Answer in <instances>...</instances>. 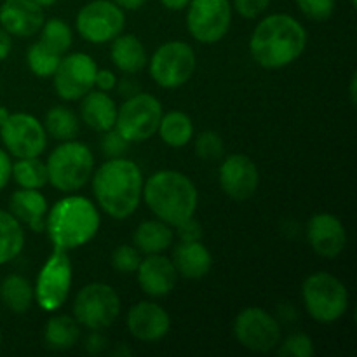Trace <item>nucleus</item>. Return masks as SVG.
<instances>
[{"label": "nucleus", "instance_id": "1", "mask_svg": "<svg viewBox=\"0 0 357 357\" xmlns=\"http://www.w3.org/2000/svg\"><path fill=\"white\" fill-rule=\"evenodd\" d=\"M305 47V26L284 13L265 16L255 26L250 38L251 58L265 70L286 68L303 54Z\"/></svg>", "mask_w": 357, "mask_h": 357}, {"label": "nucleus", "instance_id": "2", "mask_svg": "<svg viewBox=\"0 0 357 357\" xmlns=\"http://www.w3.org/2000/svg\"><path fill=\"white\" fill-rule=\"evenodd\" d=\"M91 178L94 199L110 218L128 220L135 215L145 183L138 164L124 157H114L101 164Z\"/></svg>", "mask_w": 357, "mask_h": 357}, {"label": "nucleus", "instance_id": "3", "mask_svg": "<svg viewBox=\"0 0 357 357\" xmlns=\"http://www.w3.org/2000/svg\"><path fill=\"white\" fill-rule=\"evenodd\" d=\"M101 218L98 208L84 195L66 194L47 211L45 232L56 250L73 251L96 237Z\"/></svg>", "mask_w": 357, "mask_h": 357}, {"label": "nucleus", "instance_id": "4", "mask_svg": "<svg viewBox=\"0 0 357 357\" xmlns=\"http://www.w3.org/2000/svg\"><path fill=\"white\" fill-rule=\"evenodd\" d=\"M142 199L157 220L176 227L195 215L199 192L187 174L174 169H162L153 173L143 183Z\"/></svg>", "mask_w": 357, "mask_h": 357}, {"label": "nucleus", "instance_id": "5", "mask_svg": "<svg viewBox=\"0 0 357 357\" xmlns=\"http://www.w3.org/2000/svg\"><path fill=\"white\" fill-rule=\"evenodd\" d=\"M47 181L63 194L80 190L91 180L94 171L93 150L82 142H63L45 160Z\"/></svg>", "mask_w": 357, "mask_h": 357}, {"label": "nucleus", "instance_id": "6", "mask_svg": "<svg viewBox=\"0 0 357 357\" xmlns=\"http://www.w3.org/2000/svg\"><path fill=\"white\" fill-rule=\"evenodd\" d=\"M302 300L307 314L321 324L337 323L349 309L347 288L330 272L310 274L302 284Z\"/></svg>", "mask_w": 357, "mask_h": 357}, {"label": "nucleus", "instance_id": "7", "mask_svg": "<svg viewBox=\"0 0 357 357\" xmlns=\"http://www.w3.org/2000/svg\"><path fill=\"white\" fill-rule=\"evenodd\" d=\"M121 296L107 282L82 286L73 300V317L80 326L91 331L110 328L121 316Z\"/></svg>", "mask_w": 357, "mask_h": 357}, {"label": "nucleus", "instance_id": "8", "mask_svg": "<svg viewBox=\"0 0 357 357\" xmlns=\"http://www.w3.org/2000/svg\"><path fill=\"white\" fill-rule=\"evenodd\" d=\"M197 66V58L190 44L171 40L159 45L149 63L153 82L162 89H178L192 79Z\"/></svg>", "mask_w": 357, "mask_h": 357}, {"label": "nucleus", "instance_id": "9", "mask_svg": "<svg viewBox=\"0 0 357 357\" xmlns=\"http://www.w3.org/2000/svg\"><path fill=\"white\" fill-rule=\"evenodd\" d=\"M162 105L149 93L132 94L119 107L115 131L129 143H142L157 135L162 119Z\"/></svg>", "mask_w": 357, "mask_h": 357}, {"label": "nucleus", "instance_id": "10", "mask_svg": "<svg viewBox=\"0 0 357 357\" xmlns=\"http://www.w3.org/2000/svg\"><path fill=\"white\" fill-rule=\"evenodd\" d=\"M73 282V267L68 251L56 250L42 265L33 286L35 302L44 312H56L65 305Z\"/></svg>", "mask_w": 357, "mask_h": 357}, {"label": "nucleus", "instance_id": "11", "mask_svg": "<svg viewBox=\"0 0 357 357\" xmlns=\"http://www.w3.org/2000/svg\"><path fill=\"white\" fill-rule=\"evenodd\" d=\"M234 337L248 351L267 354L281 342V324L268 310L246 307L234 319Z\"/></svg>", "mask_w": 357, "mask_h": 357}, {"label": "nucleus", "instance_id": "12", "mask_svg": "<svg viewBox=\"0 0 357 357\" xmlns=\"http://www.w3.org/2000/svg\"><path fill=\"white\" fill-rule=\"evenodd\" d=\"M47 132L35 115L26 112L10 114L0 126V139L9 155L16 159L40 157L47 149Z\"/></svg>", "mask_w": 357, "mask_h": 357}, {"label": "nucleus", "instance_id": "13", "mask_svg": "<svg viewBox=\"0 0 357 357\" xmlns=\"http://www.w3.org/2000/svg\"><path fill=\"white\" fill-rule=\"evenodd\" d=\"M126 14L112 0H93L79 10L75 28L89 44H107L124 31Z\"/></svg>", "mask_w": 357, "mask_h": 357}, {"label": "nucleus", "instance_id": "14", "mask_svg": "<svg viewBox=\"0 0 357 357\" xmlns=\"http://www.w3.org/2000/svg\"><path fill=\"white\" fill-rule=\"evenodd\" d=\"M188 33L201 44H216L232 24L230 0H190L187 6Z\"/></svg>", "mask_w": 357, "mask_h": 357}, {"label": "nucleus", "instance_id": "15", "mask_svg": "<svg viewBox=\"0 0 357 357\" xmlns=\"http://www.w3.org/2000/svg\"><path fill=\"white\" fill-rule=\"evenodd\" d=\"M98 65L86 52H66L52 73L54 91L63 101H79L94 89Z\"/></svg>", "mask_w": 357, "mask_h": 357}, {"label": "nucleus", "instance_id": "16", "mask_svg": "<svg viewBox=\"0 0 357 357\" xmlns=\"http://www.w3.org/2000/svg\"><path fill=\"white\" fill-rule=\"evenodd\" d=\"M218 181L227 197L234 201H246L257 194L260 173L253 159L244 153H232L225 157L220 166Z\"/></svg>", "mask_w": 357, "mask_h": 357}, {"label": "nucleus", "instance_id": "17", "mask_svg": "<svg viewBox=\"0 0 357 357\" xmlns=\"http://www.w3.org/2000/svg\"><path fill=\"white\" fill-rule=\"evenodd\" d=\"M129 335L143 344H155L167 337L171 330V317L162 305L143 300L132 305L126 319Z\"/></svg>", "mask_w": 357, "mask_h": 357}, {"label": "nucleus", "instance_id": "18", "mask_svg": "<svg viewBox=\"0 0 357 357\" xmlns=\"http://www.w3.org/2000/svg\"><path fill=\"white\" fill-rule=\"evenodd\" d=\"M307 241L314 253L333 260L340 257L347 246V230L338 216L317 213L307 223Z\"/></svg>", "mask_w": 357, "mask_h": 357}, {"label": "nucleus", "instance_id": "19", "mask_svg": "<svg viewBox=\"0 0 357 357\" xmlns=\"http://www.w3.org/2000/svg\"><path fill=\"white\" fill-rule=\"evenodd\" d=\"M136 274L139 288L150 298H164L173 293L180 278L171 258L164 257L162 253L145 255L136 268Z\"/></svg>", "mask_w": 357, "mask_h": 357}, {"label": "nucleus", "instance_id": "20", "mask_svg": "<svg viewBox=\"0 0 357 357\" xmlns=\"http://www.w3.org/2000/svg\"><path fill=\"white\" fill-rule=\"evenodd\" d=\"M44 21V9L33 0H3L0 6V28L10 37H33L40 31Z\"/></svg>", "mask_w": 357, "mask_h": 357}, {"label": "nucleus", "instance_id": "21", "mask_svg": "<svg viewBox=\"0 0 357 357\" xmlns=\"http://www.w3.org/2000/svg\"><path fill=\"white\" fill-rule=\"evenodd\" d=\"M47 211V199L40 190L20 188L10 195L9 213L31 232H44Z\"/></svg>", "mask_w": 357, "mask_h": 357}, {"label": "nucleus", "instance_id": "22", "mask_svg": "<svg viewBox=\"0 0 357 357\" xmlns=\"http://www.w3.org/2000/svg\"><path fill=\"white\" fill-rule=\"evenodd\" d=\"M171 261L178 275L190 281L206 278L213 267V257L202 241H192V243L180 241V244L174 248Z\"/></svg>", "mask_w": 357, "mask_h": 357}, {"label": "nucleus", "instance_id": "23", "mask_svg": "<svg viewBox=\"0 0 357 357\" xmlns=\"http://www.w3.org/2000/svg\"><path fill=\"white\" fill-rule=\"evenodd\" d=\"M117 103L100 89H91L80 103V121L93 131L107 132L115 128L117 121Z\"/></svg>", "mask_w": 357, "mask_h": 357}, {"label": "nucleus", "instance_id": "24", "mask_svg": "<svg viewBox=\"0 0 357 357\" xmlns=\"http://www.w3.org/2000/svg\"><path fill=\"white\" fill-rule=\"evenodd\" d=\"M112 63L124 73H138L149 63L146 49L138 37L131 33H121L112 40Z\"/></svg>", "mask_w": 357, "mask_h": 357}, {"label": "nucleus", "instance_id": "25", "mask_svg": "<svg viewBox=\"0 0 357 357\" xmlns=\"http://www.w3.org/2000/svg\"><path fill=\"white\" fill-rule=\"evenodd\" d=\"M135 248L143 255H157L169 250L174 243L173 227L160 220H145L135 230Z\"/></svg>", "mask_w": 357, "mask_h": 357}, {"label": "nucleus", "instance_id": "26", "mask_svg": "<svg viewBox=\"0 0 357 357\" xmlns=\"http://www.w3.org/2000/svg\"><path fill=\"white\" fill-rule=\"evenodd\" d=\"M80 338V324L75 317L58 314L49 317L44 328V342L52 351H70Z\"/></svg>", "mask_w": 357, "mask_h": 357}, {"label": "nucleus", "instance_id": "27", "mask_svg": "<svg viewBox=\"0 0 357 357\" xmlns=\"http://www.w3.org/2000/svg\"><path fill=\"white\" fill-rule=\"evenodd\" d=\"M157 135L171 149H181V146H187L194 138V124L185 112H167V114H162Z\"/></svg>", "mask_w": 357, "mask_h": 357}, {"label": "nucleus", "instance_id": "28", "mask_svg": "<svg viewBox=\"0 0 357 357\" xmlns=\"http://www.w3.org/2000/svg\"><path fill=\"white\" fill-rule=\"evenodd\" d=\"M0 298L6 309L14 314H24L35 302L33 286L26 278L20 274H10L0 284Z\"/></svg>", "mask_w": 357, "mask_h": 357}, {"label": "nucleus", "instance_id": "29", "mask_svg": "<svg viewBox=\"0 0 357 357\" xmlns=\"http://www.w3.org/2000/svg\"><path fill=\"white\" fill-rule=\"evenodd\" d=\"M24 248L23 225L6 209H0V265L10 264Z\"/></svg>", "mask_w": 357, "mask_h": 357}, {"label": "nucleus", "instance_id": "30", "mask_svg": "<svg viewBox=\"0 0 357 357\" xmlns=\"http://www.w3.org/2000/svg\"><path fill=\"white\" fill-rule=\"evenodd\" d=\"M44 128L47 136L58 139V142H70L79 136L80 119L72 108L65 105H56L49 108L44 119Z\"/></svg>", "mask_w": 357, "mask_h": 357}, {"label": "nucleus", "instance_id": "31", "mask_svg": "<svg viewBox=\"0 0 357 357\" xmlns=\"http://www.w3.org/2000/svg\"><path fill=\"white\" fill-rule=\"evenodd\" d=\"M10 178L17 183L20 188H33L40 190L47 181V167L38 157H26V159H17L13 162V173Z\"/></svg>", "mask_w": 357, "mask_h": 357}, {"label": "nucleus", "instance_id": "32", "mask_svg": "<svg viewBox=\"0 0 357 357\" xmlns=\"http://www.w3.org/2000/svg\"><path fill=\"white\" fill-rule=\"evenodd\" d=\"M38 33H40L38 40L44 45H47L51 51L58 52L59 56H65L73 44L72 28L68 26L66 21L59 20V17L45 20Z\"/></svg>", "mask_w": 357, "mask_h": 357}, {"label": "nucleus", "instance_id": "33", "mask_svg": "<svg viewBox=\"0 0 357 357\" xmlns=\"http://www.w3.org/2000/svg\"><path fill=\"white\" fill-rule=\"evenodd\" d=\"M63 56H59L58 52L51 51L47 45L42 44L40 40H37L35 44H31L26 51V65L30 68V72L33 75L40 77V79H47L52 77V73L58 68L59 61H61Z\"/></svg>", "mask_w": 357, "mask_h": 357}, {"label": "nucleus", "instance_id": "34", "mask_svg": "<svg viewBox=\"0 0 357 357\" xmlns=\"http://www.w3.org/2000/svg\"><path fill=\"white\" fill-rule=\"evenodd\" d=\"M223 152H225V145H223V139L218 132H199L197 138H195V153H197L199 159L208 160V162H215V160L222 159Z\"/></svg>", "mask_w": 357, "mask_h": 357}, {"label": "nucleus", "instance_id": "35", "mask_svg": "<svg viewBox=\"0 0 357 357\" xmlns=\"http://www.w3.org/2000/svg\"><path fill=\"white\" fill-rule=\"evenodd\" d=\"M278 352L282 357H312L316 349H314V342L309 335L296 331V333H291L288 338L279 342Z\"/></svg>", "mask_w": 357, "mask_h": 357}, {"label": "nucleus", "instance_id": "36", "mask_svg": "<svg viewBox=\"0 0 357 357\" xmlns=\"http://www.w3.org/2000/svg\"><path fill=\"white\" fill-rule=\"evenodd\" d=\"M139 261H142V255L131 244H121V246H117L110 258L112 267L119 274H135Z\"/></svg>", "mask_w": 357, "mask_h": 357}, {"label": "nucleus", "instance_id": "37", "mask_svg": "<svg viewBox=\"0 0 357 357\" xmlns=\"http://www.w3.org/2000/svg\"><path fill=\"white\" fill-rule=\"evenodd\" d=\"M300 13L310 21L323 23L328 21L335 13L337 0H295Z\"/></svg>", "mask_w": 357, "mask_h": 357}, {"label": "nucleus", "instance_id": "38", "mask_svg": "<svg viewBox=\"0 0 357 357\" xmlns=\"http://www.w3.org/2000/svg\"><path fill=\"white\" fill-rule=\"evenodd\" d=\"M272 0H232V7L241 17L257 20L271 7Z\"/></svg>", "mask_w": 357, "mask_h": 357}, {"label": "nucleus", "instance_id": "39", "mask_svg": "<svg viewBox=\"0 0 357 357\" xmlns=\"http://www.w3.org/2000/svg\"><path fill=\"white\" fill-rule=\"evenodd\" d=\"M128 146H129V142H126V139L115 131V129H110V131L103 132L101 150H103L105 155H108L110 159H114V157H122V153H126Z\"/></svg>", "mask_w": 357, "mask_h": 357}, {"label": "nucleus", "instance_id": "40", "mask_svg": "<svg viewBox=\"0 0 357 357\" xmlns=\"http://www.w3.org/2000/svg\"><path fill=\"white\" fill-rule=\"evenodd\" d=\"M174 229H176L178 239L183 241V243H192V241H202V237H204V229H202V225L197 222V220L194 218V216L187 218L185 222L178 223Z\"/></svg>", "mask_w": 357, "mask_h": 357}, {"label": "nucleus", "instance_id": "41", "mask_svg": "<svg viewBox=\"0 0 357 357\" xmlns=\"http://www.w3.org/2000/svg\"><path fill=\"white\" fill-rule=\"evenodd\" d=\"M115 86H117V75H115L112 70H107V68L96 70V77H94V87H96V89L108 93V91L115 89Z\"/></svg>", "mask_w": 357, "mask_h": 357}, {"label": "nucleus", "instance_id": "42", "mask_svg": "<svg viewBox=\"0 0 357 357\" xmlns=\"http://www.w3.org/2000/svg\"><path fill=\"white\" fill-rule=\"evenodd\" d=\"M10 173H13V160L6 149H0V192L9 185Z\"/></svg>", "mask_w": 357, "mask_h": 357}, {"label": "nucleus", "instance_id": "43", "mask_svg": "<svg viewBox=\"0 0 357 357\" xmlns=\"http://www.w3.org/2000/svg\"><path fill=\"white\" fill-rule=\"evenodd\" d=\"M108 347V340L100 333V331H91L86 340V351L89 354H101Z\"/></svg>", "mask_w": 357, "mask_h": 357}, {"label": "nucleus", "instance_id": "44", "mask_svg": "<svg viewBox=\"0 0 357 357\" xmlns=\"http://www.w3.org/2000/svg\"><path fill=\"white\" fill-rule=\"evenodd\" d=\"M10 51H13V37L3 28H0V61L9 58Z\"/></svg>", "mask_w": 357, "mask_h": 357}, {"label": "nucleus", "instance_id": "45", "mask_svg": "<svg viewBox=\"0 0 357 357\" xmlns=\"http://www.w3.org/2000/svg\"><path fill=\"white\" fill-rule=\"evenodd\" d=\"M112 2L121 7L122 10H138L145 3V0H112Z\"/></svg>", "mask_w": 357, "mask_h": 357}, {"label": "nucleus", "instance_id": "46", "mask_svg": "<svg viewBox=\"0 0 357 357\" xmlns=\"http://www.w3.org/2000/svg\"><path fill=\"white\" fill-rule=\"evenodd\" d=\"M166 9L169 10H183L190 3V0H159Z\"/></svg>", "mask_w": 357, "mask_h": 357}, {"label": "nucleus", "instance_id": "47", "mask_svg": "<svg viewBox=\"0 0 357 357\" xmlns=\"http://www.w3.org/2000/svg\"><path fill=\"white\" fill-rule=\"evenodd\" d=\"M286 309L288 310H284V307H279V316H281V319L282 321H286V323H289V321H295L296 319V312H295V309H293L291 305H286Z\"/></svg>", "mask_w": 357, "mask_h": 357}, {"label": "nucleus", "instance_id": "48", "mask_svg": "<svg viewBox=\"0 0 357 357\" xmlns=\"http://www.w3.org/2000/svg\"><path fill=\"white\" fill-rule=\"evenodd\" d=\"M349 94H351V103H357V73H354L351 79V87H349Z\"/></svg>", "mask_w": 357, "mask_h": 357}, {"label": "nucleus", "instance_id": "49", "mask_svg": "<svg viewBox=\"0 0 357 357\" xmlns=\"http://www.w3.org/2000/svg\"><path fill=\"white\" fill-rule=\"evenodd\" d=\"M9 115H10V112L7 110L6 107H0V126H2L7 119H9Z\"/></svg>", "mask_w": 357, "mask_h": 357}, {"label": "nucleus", "instance_id": "50", "mask_svg": "<svg viewBox=\"0 0 357 357\" xmlns=\"http://www.w3.org/2000/svg\"><path fill=\"white\" fill-rule=\"evenodd\" d=\"M35 3H37V6H40L42 9H44V7H51V6H54L56 2H58V0H33Z\"/></svg>", "mask_w": 357, "mask_h": 357}, {"label": "nucleus", "instance_id": "51", "mask_svg": "<svg viewBox=\"0 0 357 357\" xmlns=\"http://www.w3.org/2000/svg\"><path fill=\"white\" fill-rule=\"evenodd\" d=\"M0 344H2V331H0Z\"/></svg>", "mask_w": 357, "mask_h": 357}]
</instances>
